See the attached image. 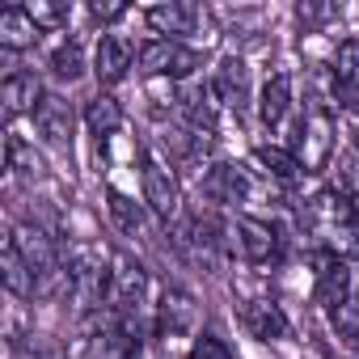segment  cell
Listing matches in <instances>:
<instances>
[{"label": "cell", "mask_w": 359, "mask_h": 359, "mask_svg": "<svg viewBox=\"0 0 359 359\" xmlns=\"http://www.w3.org/2000/svg\"><path fill=\"white\" fill-rule=\"evenodd\" d=\"M13 241H18V250H22V258L30 262V271H34V287H39V296H47V292H55L60 283L68 287V262L60 258V250H55V241L47 237V229H39V224H30V220H22V224H13V233H9Z\"/></svg>", "instance_id": "obj_4"}, {"label": "cell", "mask_w": 359, "mask_h": 359, "mask_svg": "<svg viewBox=\"0 0 359 359\" xmlns=\"http://www.w3.org/2000/svg\"><path fill=\"white\" fill-rule=\"evenodd\" d=\"M140 182H144V203L161 224H173L182 216V187H177L173 169L148 148H140Z\"/></svg>", "instance_id": "obj_6"}, {"label": "cell", "mask_w": 359, "mask_h": 359, "mask_svg": "<svg viewBox=\"0 0 359 359\" xmlns=\"http://www.w3.org/2000/svg\"><path fill=\"white\" fill-rule=\"evenodd\" d=\"M85 127H89V135L97 140V148H102L110 135H118V131H123V106H118V97H110V93L89 97V102H85Z\"/></svg>", "instance_id": "obj_22"}, {"label": "cell", "mask_w": 359, "mask_h": 359, "mask_svg": "<svg viewBox=\"0 0 359 359\" xmlns=\"http://www.w3.org/2000/svg\"><path fill=\"white\" fill-rule=\"evenodd\" d=\"M39 39H43V30H39V22L30 18V9H26V5H9V9H0V47H5V55L30 51Z\"/></svg>", "instance_id": "obj_19"}, {"label": "cell", "mask_w": 359, "mask_h": 359, "mask_svg": "<svg viewBox=\"0 0 359 359\" xmlns=\"http://www.w3.org/2000/svg\"><path fill=\"white\" fill-rule=\"evenodd\" d=\"M51 72L60 76V81H76L81 72H85V55H81V43L72 39V43H60L55 51H51Z\"/></svg>", "instance_id": "obj_28"}, {"label": "cell", "mask_w": 359, "mask_h": 359, "mask_svg": "<svg viewBox=\"0 0 359 359\" xmlns=\"http://www.w3.org/2000/svg\"><path fill=\"white\" fill-rule=\"evenodd\" d=\"M81 359H140V325H135V317H114L110 313V321H102L85 338Z\"/></svg>", "instance_id": "obj_10"}, {"label": "cell", "mask_w": 359, "mask_h": 359, "mask_svg": "<svg viewBox=\"0 0 359 359\" xmlns=\"http://www.w3.org/2000/svg\"><path fill=\"white\" fill-rule=\"evenodd\" d=\"M330 313V330L351 346V351H359V287L351 292V296H342L334 309H325Z\"/></svg>", "instance_id": "obj_27"}, {"label": "cell", "mask_w": 359, "mask_h": 359, "mask_svg": "<svg viewBox=\"0 0 359 359\" xmlns=\"http://www.w3.org/2000/svg\"><path fill=\"white\" fill-rule=\"evenodd\" d=\"M144 22H148L152 34H161V39H169V43H187V39H199V34L208 39V34H212L208 9L182 5V0H165V5H152V9L144 13Z\"/></svg>", "instance_id": "obj_8"}, {"label": "cell", "mask_w": 359, "mask_h": 359, "mask_svg": "<svg viewBox=\"0 0 359 359\" xmlns=\"http://www.w3.org/2000/svg\"><path fill=\"white\" fill-rule=\"evenodd\" d=\"M9 359H64V346L47 342V338H22V342H13Z\"/></svg>", "instance_id": "obj_30"}, {"label": "cell", "mask_w": 359, "mask_h": 359, "mask_svg": "<svg viewBox=\"0 0 359 359\" xmlns=\"http://www.w3.org/2000/svg\"><path fill=\"white\" fill-rule=\"evenodd\" d=\"M334 191L359 199V144H351L342 156H338V177H334Z\"/></svg>", "instance_id": "obj_29"}, {"label": "cell", "mask_w": 359, "mask_h": 359, "mask_svg": "<svg viewBox=\"0 0 359 359\" xmlns=\"http://www.w3.org/2000/svg\"><path fill=\"white\" fill-rule=\"evenodd\" d=\"M26 9H30V18L39 22V30H43V34H47V30H60V26L68 22V13H72L68 5H47V0H30Z\"/></svg>", "instance_id": "obj_31"}, {"label": "cell", "mask_w": 359, "mask_h": 359, "mask_svg": "<svg viewBox=\"0 0 359 359\" xmlns=\"http://www.w3.org/2000/svg\"><path fill=\"white\" fill-rule=\"evenodd\" d=\"M334 144H338V123H334L330 102L304 106V118L296 123V148H292L304 173H321L334 156Z\"/></svg>", "instance_id": "obj_3"}, {"label": "cell", "mask_w": 359, "mask_h": 359, "mask_svg": "<svg viewBox=\"0 0 359 359\" xmlns=\"http://www.w3.org/2000/svg\"><path fill=\"white\" fill-rule=\"evenodd\" d=\"M0 279H5L9 296H18V300L39 296V287H34V271H30V262L22 258V250H18L13 237H5V245H0Z\"/></svg>", "instance_id": "obj_21"}, {"label": "cell", "mask_w": 359, "mask_h": 359, "mask_svg": "<svg viewBox=\"0 0 359 359\" xmlns=\"http://www.w3.org/2000/svg\"><path fill=\"white\" fill-rule=\"evenodd\" d=\"M300 229L317 241L321 254L342 258V262L359 258V208L351 203V195H342L334 187L317 191L300 212Z\"/></svg>", "instance_id": "obj_1"}, {"label": "cell", "mask_w": 359, "mask_h": 359, "mask_svg": "<svg viewBox=\"0 0 359 359\" xmlns=\"http://www.w3.org/2000/svg\"><path fill=\"white\" fill-rule=\"evenodd\" d=\"M110 275H114V258H106L93 245L72 250L68 258V296L81 313H102L110 309Z\"/></svg>", "instance_id": "obj_2"}, {"label": "cell", "mask_w": 359, "mask_h": 359, "mask_svg": "<svg viewBox=\"0 0 359 359\" xmlns=\"http://www.w3.org/2000/svg\"><path fill=\"white\" fill-rule=\"evenodd\" d=\"M140 72L144 76H169V81H195L199 68H203V55L187 43H169V39H148L140 47Z\"/></svg>", "instance_id": "obj_7"}, {"label": "cell", "mask_w": 359, "mask_h": 359, "mask_svg": "<svg viewBox=\"0 0 359 359\" xmlns=\"http://www.w3.org/2000/svg\"><path fill=\"white\" fill-rule=\"evenodd\" d=\"M173 110L182 114V123H187L191 131L212 135V127H216V118H220L224 102H220V93H216V85H212V81L195 76V81H182V85L173 89Z\"/></svg>", "instance_id": "obj_9"}, {"label": "cell", "mask_w": 359, "mask_h": 359, "mask_svg": "<svg viewBox=\"0 0 359 359\" xmlns=\"http://www.w3.org/2000/svg\"><path fill=\"white\" fill-rule=\"evenodd\" d=\"M34 131H39V140L47 144V148H55V152H64V156H72V131H76V114H72V106L64 102V97H55V93H47L43 102H39V110H34Z\"/></svg>", "instance_id": "obj_12"}, {"label": "cell", "mask_w": 359, "mask_h": 359, "mask_svg": "<svg viewBox=\"0 0 359 359\" xmlns=\"http://www.w3.org/2000/svg\"><path fill=\"white\" fill-rule=\"evenodd\" d=\"M241 325H245L250 338H258V342H279V338L292 334V321H287L283 304H275L271 296L245 300V304H241Z\"/></svg>", "instance_id": "obj_15"}, {"label": "cell", "mask_w": 359, "mask_h": 359, "mask_svg": "<svg viewBox=\"0 0 359 359\" xmlns=\"http://www.w3.org/2000/svg\"><path fill=\"white\" fill-rule=\"evenodd\" d=\"M212 85H216V93H220V102L229 110L241 114L250 106V64L241 55H224L220 68H216V76H212Z\"/></svg>", "instance_id": "obj_18"}, {"label": "cell", "mask_w": 359, "mask_h": 359, "mask_svg": "<svg viewBox=\"0 0 359 359\" xmlns=\"http://www.w3.org/2000/svg\"><path fill=\"white\" fill-rule=\"evenodd\" d=\"M106 208H110V220L118 224V233H127V237H144V229H148V216H144V208L135 203V199H127L123 191H106Z\"/></svg>", "instance_id": "obj_26"}, {"label": "cell", "mask_w": 359, "mask_h": 359, "mask_svg": "<svg viewBox=\"0 0 359 359\" xmlns=\"http://www.w3.org/2000/svg\"><path fill=\"white\" fill-rule=\"evenodd\" d=\"M254 161L266 169V177H275V182H283V187H292V182H300V177H304V165L296 161V152H292V148L258 144V148H254Z\"/></svg>", "instance_id": "obj_24"}, {"label": "cell", "mask_w": 359, "mask_h": 359, "mask_svg": "<svg viewBox=\"0 0 359 359\" xmlns=\"http://www.w3.org/2000/svg\"><path fill=\"white\" fill-rule=\"evenodd\" d=\"M296 18H300L304 26H321L325 18H334V9H317V5H300V9H296Z\"/></svg>", "instance_id": "obj_34"}, {"label": "cell", "mask_w": 359, "mask_h": 359, "mask_svg": "<svg viewBox=\"0 0 359 359\" xmlns=\"http://www.w3.org/2000/svg\"><path fill=\"white\" fill-rule=\"evenodd\" d=\"M89 18L102 22V26H110V22H123L127 18V5H89Z\"/></svg>", "instance_id": "obj_33"}, {"label": "cell", "mask_w": 359, "mask_h": 359, "mask_svg": "<svg viewBox=\"0 0 359 359\" xmlns=\"http://www.w3.org/2000/svg\"><path fill=\"white\" fill-rule=\"evenodd\" d=\"M5 169L18 177V182H39L43 177V156L34 152V144H26L22 135L9 131V140H5Z\"/></svg>", "instance_id": "obj_25"}, {"label": "cell", "mask_w": 359, "mask_h": 359, "mask_svg": "<svg viewBox=\"0 0 359 359\" xmlns=\"http://www.w3.org/2000/svg\"><path fill=\"white\" fill-rule=\"evenodd\" d=\"M135 60H140V51H135L123 34H102L97 47H93V72H97L102 85H118V81L131 72Z\"/></svg>", "instance_id": "obj_16"}, {"label": "cell", "mask_w": 359, "mask_h": 359, "mask_svg": "<svg viewBox=\"0 0 359 359\" xmlns=\"http://www.w3.org/2000/svg\"><path fill=\"white\" fill-rule=\"evenodd\" d=\"M43 97H47V93H43V85H39L34 72H18V68H9L5 85H0V102H5V118H9V123L22 118V114L34 118V110H39Z\"/></svg>", "instance_id": "obj_17"}, {"label": "cell", "mask_w": 359, "mask_h": 359, "mask_svg": "<svg viewBox=\"0 0 359 359\" xmlns=\"http://www.w3.org/2000/svg\"><path fill=\"white\" fill-rule=\"evenodd\" d=\"M203 195H208V203L237 208V203H245V199L254 195V182H250V173H245L241 165L220 161V165H212L208 177H203Z\"/></svg>", "instance_id": "obj_14"}, {"label": "cell", "mask_w": 359, "mask_h": 359, "mask_svg": "<svg viewBox=\"0 0 359 359\" xmlns=\"http://www.w3.org/2000/svg\"><path fill=\"white\" fill-rule=\"evenodd\" d=\"M355 110H359V106H355Z\"/></svg>", "instance_id": "obj_35"}, {"label": "cell", "mask_w": 359, "mask_h": 359, "mask_svg": "<svg viewBox=\"0 0 359 359\" xmlns=\"http://www.w3.org/2000/svg\"><path fill=\"white\" fill-rule=\"evenodd\" d=\"M199 325V304L187 287H165L156 304V334L165 338H187Z\"/></svg>", "instance_id": "obj_13"}, {"label": "cell", "mask_w": 359, "mask_h": 359, "mask_svg": "<svg viewBox=\"0 0 359 359\" xmlns=\"http://www.w3.org/2000/svg\"><path fill=\"white\" fill-rule=\"evenodd\" d=\"M187 359H233V351H229L224 338H216V334H199Z\"/></svg>", "instance_id": "obj_32"}, {"label": "cell", "mask_w": 359, "mask_h": 359, "mask_svg": "<svg viewBox=\"0 0 359 359\" xmlns=\"http://www.w3.org/2000/svg\"><path fill=\"white\" fill-rule=\"evenodd\" d=\"M148 296V271L131 254H114V275H110V313L114 317H135V309Z\"/></svg>", "instance_id": "obj_11"}, {"label": "cell", "mask_w": 359, "mask_h": 359, "mask_svg": "<svg viewBox=\"0 0 359 359\" xmlns=\"http://www.w3.org/2000/svg\"><path fill=\"white\" fill-rule=\"evenodd\" d=\"M229 250L250 266H275L283 258V237L271 220L258 216H233L229 220Z\"/></svg>", "instance_id": "obj_5"}, {"label": "cell", "mask_w": 359, "mask_h": 359, "mask_svg": "<svg viewBox=\"0 0 359 359\" xmlns=\"http://www.w3.org/2000/svg\"><path fill=\"white\" fill-rule=\"evenodd\" d=\"M334 93H342L346 106H359V39H342L334 60H330Z\"/></svg>", "instance_id": "obj_20"}, {"label": "cell", "mask_w": 359, "mask_h": 359, "mask_svg": "<svg viewBox=\"0 0 359 359\" xmlns=\"http://www.w3.org/2000/svg\"><path fill=\"white\" fill-rule=\"evenodd\" d=\"M287 110H292V76L287 72H275L262 85V93H258V118H262V127L275 131L287 118Z\"/></svg>", "instance_id": "obj_23"}]
</instances>
